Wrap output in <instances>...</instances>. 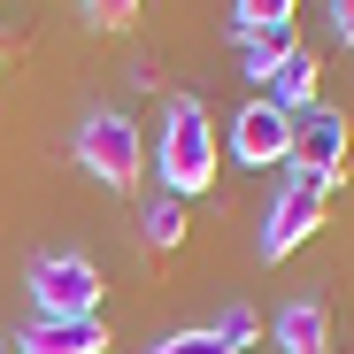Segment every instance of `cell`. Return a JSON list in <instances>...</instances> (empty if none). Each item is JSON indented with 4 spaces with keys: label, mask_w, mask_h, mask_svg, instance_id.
Instances as JSON below:
<instances>
[{
    "label": "cell",
    "mask_w": 354,
    "mask_h": 354,
    "mask_svg": "<svg viewBox=\"0 0 354 354\" xmlns=\"http://www.w3.org/2000/svg\"><path fill=\"white\" fill-rule=\"evenodd\" d=\"M0 354H16V346H8V339H0Z\"/></svg>",
    "instance_id": "e0dca14e"
},
{
    "label": "cell",
    "mask_w": 354,
    "mask_h": 354,
    "mask_svg": "<svg viewBox=\"0 0 354 354\" xmlns=\"http://www.w3.org/2000/svg\"><path fill=\"white\" fill-rule=\"evenodd\" d=\"M292 46H301V39H292V31H254V39H247V54H239V62H247V77H254V85H270V70L285 62Z\"/></svg>",
    "instance_id": "7c38bea8"
},
{
    "label": "cell",
    "mask_w": 354,
    "mask_h": 354,
    "mask_svg": "<svg viewBox=\"0 0 354 354\" xmlns=\"http://www.w3.org/2000/svg\"><path fill=\"white\" fill-rule=\"evenodd\" d=\"M316 85H324V62H316L308 46H292L285 62L270 70V85H262V100H277L285 115H301V108H316Z\"/></svg>",
    "instance_id": "ba28073f"
},
{
    "label": "cell",
    "mask_w": 354,
    "mask_h": 354,
    "mask_svg": "<svg viewBox=\"0 0 354 354\" xmlns=\"http://www.w3.org/2000/svg\"><path fill=\"white\" fill-rule=\"evenodd\" d=\"M331 177H308V169H285V185H277V201H270V216H262V262H285L301 239H316V223L331 216Z\"/></svg>",
    "instance_id": "7a4b0ae2"
},
{
    "label": "cell",
    "mask_w": 354,
    "mask_h": 354,
    "mask_svg": "<svg viewBox=\"0 0 354 354\" xmlns=\"http://www.w3.org/2000/svg\"><path fill=\"white\" fill-rule=\"evenodd\" d=\"M31 308L39 316H100V270L85 254H39L31 262Z\"/></svg>",
    "instance_id": "277c9868"
},
{
    "label": "cell",
    "mask_w": 354,
    "mask_h": 354,
    "mask_svg": "<svg viewBox=\"0 0 354 354\" xmlns=\"http://www.w3.org/2000/svg\"><path fill=\"white\" fill-rule=\"evenodd\" d=\"M231 162H247V169L292 162V115L277 100H247L239 115H231Z\"/></svg>",
    "instance_id": "8992f818"
},
{
    "label": "cell",
    "mask_w": 354,
    "mask_h": 354,
    "mask_svg": "<svg viewBox=\"0 0 354 354\" xmlns=\"http://www.w3.org/2000/svg\"><path fill=\"white\" fill-rule=\"evenodd\" d=\"M154 169H162V185H169L177 201L216 185V124H208V108H201V100H169V108H162Z\"/></svg>",
    "instance_id": "6da1fadb"
},
{
    "label": "cell",
    "mask_w": 354,
    "mask_h": 354,
    "mask_svg": "<svg viewBox=\"0 0 354 354\" xmlns=\"http://www.w3.org/2000/svg\"><path fill=\"white\" fill-rule=\"evenodd\" d=\"M346 147H354V124L339 108H301V115H292V169L346 185Z\"/></svg>",
    "instance_id": "5b68a950"
},
{
    "label": "cell",
    "mask_w": 354,
    "mask_h": 354,
    "mask_svg": "<svg viewBox=\"0 0 354 354\" xmlns=\"http://www.w3.org/2000/svg\"><path fill=\"white\" fill-rule=\"evenodd\" d=\"M216 339H223L231 354H247V346L262 339V316H254L247 301H231V308H223V324H216Z\"/></svg>",
    "instance_id": "4fadbf2b"
},
{
    "label": "cell",
    "mask_w": 354,
    "mask_h": 354,
    "mask_svg": "<svg viewBox=\"0 0 354 354\" xmlns=\"http://www.w3.org/2000/svg\"><path fill=\"white\" fill-rule=\"evenodd\" d=\"M16 354H108V324L100 316H31Z\"/></svg>",
    "instance_id": "52a82bcc"
},
{
    "label": "cell",
    "mask_w": 354,
    "mask_h": 354,
    "mask_svg": "<svg viewBox=\"0 0 354 354\" xmlns=\"http://www.w3.org/2000/svg\"><path fill=\"white\" fill-rule=\"evenodd\" d=\"M277 346L285 354H331V308L316 292H301L292 308H277Z\"/></svg>",
    "instance_id": "9c48e42d"
},
{
    "label": "cell",
    "mask_w": 354,
    "mask_h": 354,
    "mask_svg": "<svg viewBox=\"0 0 354 354\" xmlns=\"http://www.w3.org/2000/svg\"><path fill=\"white\" fill-rule=\"evenodd\" d=\"M77 162L100 177L108 193H131V185H139V162H147L139 124H131V115H115V108L85 115V124H77Z\"/></svg>",
    "instance_id": "3957f363"
},
{
    "label": "cell",
    "mask_w": 354,
    "mask_h": 354,
    "mask_svg": "<svg viewBox=\"0 0 354 354\" xmlns=\"http://www.w3.org/2000/svg\"><path fill=\"white\" fill-rule=\"evenodd\" d=\"M292 8L301 0H231V31L254 39V31H292Z\"/></svg>",
    "instance_id": "8fae6325"
},
{
    "label": "cell",
    "mask_w": 354,
    "mask_h": 354,
    "mask_svg": "<svg viewBox=\"0 0 354 354\" xmlns=\"http://www.w3.org/2000/svg\"><path fill=\"white\" fill-rule=\"evenodd\" d=\"M77 8H85L100 31H131V16L147 8V0H77Z\"/></svg>",
    "instance_id": "5bb4252c"
},
{
    "label": "cell",
    "mask_w": 354,
    "mask_h": 354,
    "mask_svg": "<svg viewBox=\"0 0 354 354\" xmlns=\"http://www.w3.org/2000/svg\"><path fill=\"white\" fill-rule=\"evenodd\" d=\"M331 31H339V46L354 54V0H331Z\"/></svg>",
    "instance_id": "2e32d148"
},
{
    "label": "cell",
    "mask_w": 354,
    "mask_h": 354,
    "mask_svg": "<svg viewBox=\"0 0 354 354\" xmlns=\"http://www.w3.org/2000/svg\"><path fill=\"white\" fill-rule=\"evenodd\" d=\"M139 231H147V247H154V254H169V247H185V201H177V193H162V201H147V216H139Z\"/></svg>",
    "instance_id": "30bf717a"
},
{
    "label": "cell",
    "mask_w": 354,
    "mask_h": 354,
    "mask_svg": "<svg viewBox=\"0 0 354 354\" xmlns=\"http://www.w3.org/2000/svg\"><path fill=\"white\" fill-rule=\"evenodd\" d=\"M154 354H231V346H223V339H216V324H208V331H177V339H162Z\"/></svg>",
    "instance_id": "9a60e30c"
}]
</instances>
